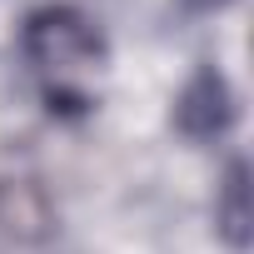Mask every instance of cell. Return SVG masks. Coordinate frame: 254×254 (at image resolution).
Instances as JSON below:
<instances>
[{"label":"cell","instance_id":"cell-1","mask_svg":"<svg viewBox=\"0 0 254 254\" xmlns=\"http://www.w3.org/2000/svg\"><path fill=\"white\" fill-rule=\"evenodd\" d=\"M20 50L30 65L35 90L55 115H90L100 100V80L110 65L105 35L75 5H40L25 15Z\"/></svg>","mask_w":254,"mask_h":254},{"label":"cell","instance_id":"cell-2","mask_svg":"<svg viewBox=\"0 0 254 254\" xmlns=\"http://www.w3.org/2000/svg\"><path fill=\"white\" fill-rule=\"evenodd\" d=\"M234 120V100L224 90V75L219 70H199L190 80V90L180 95V130L194 135V140H209V135H224Z\"/></svg>","mask_w":254,"mask_h":254},{"label":"cell","instance_id":"cell-3","mask_svg":"<svg viewBox=\"0 0 254 254\" xmlns=\"http://www.w3.org/2000/svg\"><path fill=\"white\" fill-rule=\"evenodd\" d=\"M244 165H234L229 170V180H224V199H219V219H224V234H229V244L234 249H244V224H249V204H244Z\"/></svg>","mask_w":254,"mask_h":254},{"label":"cell","instance_id":"cell-4","mask_svg":"<svg viewBox=\"0 0 254 254\" xmlns=\"http://www.w3.org/2000/svg\"><path fill=\"white\" fill-rule=\"evenodd\" d=\"M190 5H224V0H190Z\"/></svg>","mask_w":254,"mask_h":254}]
</instances>
